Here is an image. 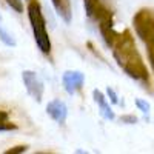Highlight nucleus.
Masks as SVG:
<instances>
[{"instance_id":"nucleus-1","label":"nucleus","mask_w":154,"mask_h":154,"mask_svg":"<svg viewBox=\"0 0 154 154\" xmlns=\"http://www.w3.org/2000/svg\"><path fill=\"white\" fill-rule=\"evenodd\" d=\"M112 56L117 62V65L128 74L131 79L142 82L145 85H149V74L142 60V56L137 51L134 37L130 29H125L122 32H117L116 42L111 46Z\"/></svg>"},{"instance_id":"nucleus-2","label":"nucleus","mask_w":154,"mask_h":154,"mask_svg":"<svg viewBox=\"0 0 154 154\" xmlns=\"http://www.w3.org/2000/svg\"><path fill=\"white\" fill-rule=\"evenodd\" d=\"M133 26L136 34L146 46V54L151 69L154 71V9L142 8L133 17Z\"/></svg>"},{"instance_id":"nucleus-3","label":"nucleus","mask_w":154,"mask_h":154,"mask_svg":"<svg viewBox=\"0 0 154 154\" xmlns=\"http://www.w3.org/2000/svg\"><path fill=\"white\" fill-rule=\"evenodd\" d=\"M28 17H29V23L32 28V34H34V40L38 46V49L43 54H49L51 53V40L46 31V22L42 12V6L37 0H29L28 3Z\"/></svg>"},{"instance_id":"nucleus-4","label":"nucleus","mask_w":154,"mask_h":154,"mask_svg":"<svg viewBox=\"0 0 154 154\" xmlns=\"http://www.w3.org/2000/svg\"><path fill=\"white\" fill-rule=\"evenodd\" d=\"M22 80L25 83L28 94L35 100V102H42L43 97V82L38 79V75L34 71H23L22 72Z\"/></svg>"},{"instance_id":"nucleus-5","label":"nucleus","mask_w":154,"mask_h":154,"mask_svg":"<svg viewBox=\"0 0 154 154\" xmlns=\"http://www.w3.org/2000/svg\"><path fill=\"white\" fill-rule=\"evenodd\" d=\"M62 83L68 94H74L75 91L82 89L85 83V75L80 71H65L62 75Z\"/></svg>"},{"instance_id":"nucleus-6","label":"nucleus","mask_w":154,"mask_h":154,"mask_svg":"<svg viewBox=\"0 0 154 154\" xmlns=\"http://www.w3.org/2000/svg\"><path fill=\"white\" fill-rule=\"evenodd\" d=\"M46 112L53 120H56L57 123H65L66 117H68V108L65 105V102H62L59 99L51 100L48 106H46Z\"/></svg>"},{"instance_id":"nucleus-7","label":"nucleus","mask_w":154,"mask_h":154,"mask_svg":"<svg viewBox=\"0 0 154 154\" xmlns=\"http://www.w3.org/2000/svg\"><path fill=\"white\" fill-rule=\"evenodd\" d=\"M93 97H94V102L99 105V109H100L102 116H103L105 119H108V120H112L114 119V112L111 111V106L108 105V102H106L103 93H100L99 89H94V91H93Z\"/></svg>"},{"instance_id":"nucleus-8","label":"nucleus","mask_w":154,"mask_h":154,"mask_svg":"<svg viewBox=\"0 0 154 154\" xmlns=\"http://www.w3.org/2000/svg\"><path fill=\"white\" fill-rule=\"evenodd\" d=\"M57 11V14L65 20L66 23L71 22V17H72V12H71V2L69 0H51Z\"/></svg>"},{"instance_id":"nucleus-9","label":"nucleus","mask_w":154,"mask_h":154,"mask_svg":"<svg viewBox=\"0 0 154 154\" xmlns=\"http://www.w3.org/2000/svg\"><path fill=\"white\" fill-rule=\"evenodd\" d=\"M17 130V125L9 120V114L3 109H0V131H12Z\"/></svg>"},{"instance_id":"nucleus-10","label":"nucleus","mask_w":154,"mask_h":154,"mask_svg":"<svg viewBox=\"0 0 154 154\" xmlns=\"http://www.w3.org/2000/svg\"><path fill=\"white\" fill-rule=\"evenodd\" d=\"M0 40H2L5 45H8V46H16V40L11 37V34L5 29V28H2L0 26Z\"/></svg>"},{"instance_id":"nucleus-11","label":"nucleus","mask_w":154,"mask_h":154,"mask_svg":"<svg viewBox=\"0 0 154 154\" xmlns=\"http://www.w3.org/2000/svg\"><path fill=\"white\" fill-rule=\"evenodd\" d=\"M8 6H11L16 12H23V2L22 0H5Z\"/></svg>"},{"instance_id":"nucleus-12","label":"nucleus","mask_w":154,"mask_h":154,"mask_svg":"<svg viewBox=\"0 0 154 154\" xmlns=\"http://www.w3.org/2000/svg\"><path fill=\"white\" fill-rule=\"evenodd\" d=\"M136 106L140 108V111H142L143 114L149 112V103H148V102H143L142 99H136Z\"/></svg>"},{"instance_id":"nucleus-13","label":"nucleus","mask_w":154,"mask_h":154,"mask_svg":"<svg viewBox=\"0 0 154 154\" xmlns=\"http://www.w3.org/2000/svg\"><path fill=\"white\" fill-rule=\"evenodd\" d=\"M26 149H28V146H26V145H17V146H14V148L6 149V151H5V154H20V152H25Z\"/></svg>"},{"instance_id":"nucleus-14","label":"nucleus","mask_w":154,"mask_h":154,"mask_svg":"<svg viewBox=\"0 0 154 154\" xmlns=\"http://www.w3.org/2000/svg\"><path fill=\"white\" fill-rule=\"evenodd\" d=\"M120 120L123 122V123H137V117H136V116H130V114H128V116H122V117H120Z\"/></svg>"},{"instance_id":"nucleus-15","label":"nucleus","mask_w":154,"mask_h":154,"mask_svg":"<svg viewBox=\"0 0 154 154\" xmlns=\"http://www.w3.org/2000/svg\"><path fill=\"white\" fill-rule=\"evenodd\" d=\"M106 93H108V96H109V99H111V102L112 103H119V100H117V96H116V91L109 86L108 89H106Z\"/></svg>"},{"instance_id":"nucleus-16","label":"nucleus","mask_w":154,"mask_h":154,"mask_svg":"<svg viewBox=\"0 0 154 154\" xmlns=\"http://www.w3.org/2000/svg\"><path fill=\"white\" fill-rule=\"evenodd\" d=\"M0 22H2V16H0Z\"/></svg>"}]
</instances>
